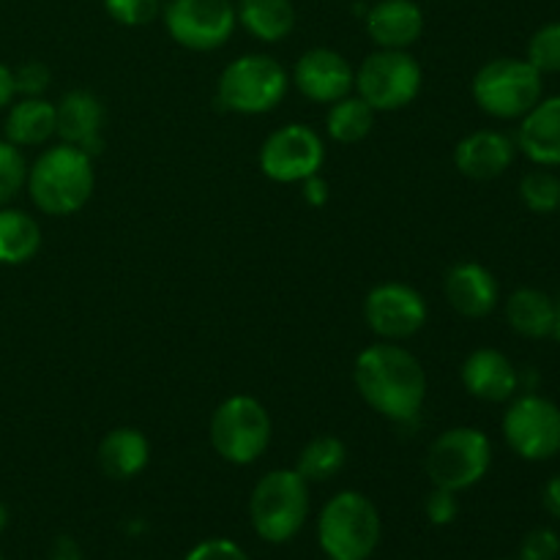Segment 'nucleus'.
<instances>
[{"instance_id":"19","label":"nucleus","mask_w":560,"mask_h":560,"mask_svg":"<svg viewBox=\"0 0 560 560\" xmlns=\"http://www.w3.org/2000/svg\"><path fill=\"white\" fill-rule=\"evenodd\" d=\"M364 25L377 49H408L424 33V11L416 0H377Z\"/></svg>"},{"instance_id":"13","label":"nucleus","mask_w":560,"mask_h":560,"mask_svg":"<svg viewBox=\"0 0 560 560\" xmlns=\"http://www.w3.org/2000/svg\"><path fill=\"white\" fill-rule=\"evenodd\" d=\"M424 295L405 282H383L364 299V320L383 342H402L416 337L427 326Z\"/></svg>"},{"instance_id":"34","label":"nucleus","mask_w":560,"mask_h":560,"mask_svg":"<svg viewBox=\"0 0 560 560\" xmlns=\"http://www.w3.org/2000/svg\"><path fill=\"white\" fill-rule=\"evenodd\" d=\"M459 514V501L457 492L441 490V487H432L430 495L424 498V517L432 525L443 528V525H452Z\"/></svg>"},{"instance_id":"26","label":"nucleus","mask_w":560,"mask_h":560,"mask_svg":"<svg viewBox=\"0 0 560 560\" xmlns=\"http://www.w3.org/2000/svg\"><path fill=\"white\" fill-rule=\"evenodd\" d=\"M348 465V446L337 435H317L306 443L295 457V470L304 476L310 485L331 481L342 474Z\"/></svg>"},{"instance_id":"14","label":"nucleus","mask_w":560,"mask_h":560,"mask_svg":"<svg viewBox=\"0 0 560 560\" xmlns=\"http://www.w3.org/2000/svg\"><path fill=\"white\" fill-rule=\"evenodd\" d=\"M293 82L315 104H334L350 96L355 88V69L342 52L331 47H312L295 60Z\"/></svg>"},{"instance_id":"17","label":"nucleus","mask_w":560,"mask_h":560,"mask_svg":"<svg viewBox=\"0 0 560 560\" xmlns=\"http://www.w3.org/2000/svg\"><path fill=\"white\" fill-rule=\"evenodd\" d=\"M517 156V145L509 135L479 129L463 137L454 148V167L470 180H495L506 173Z\"/></svg>"},{"instance_id":"40","label":"nucleus","mask_w":560,"mask_h":560,"mask_svg":"<svg viewBox=\"0 0 560 560\" xmlns=\"http://www.w3.org/2000/svg\"><path fill=\"white\" fill-rule=\"evenodd\" d=\"M5 528H9V506L0 501V534H3Z\"/></svg>"},{"instance_id":"42","label":"nucleus","mask_w":560,"mask_h":560,"mask_svg":"<svg viewBox=\"0 0 560 560\" xmlns=\"http://www.w3.org/2000/svg\"><path fill=\"white\" fill-rule=\"evenodd\" d=\"M495 560H509V558H495Z\"/></svg>"},{"instance_id":"33","label":"nucleus","mask_w":560,"mask_h":560,"mask_svg":"<svg viewBox=\"0 0 560 560\" xmlns=\"http://www.w3.org/2000/svg\"><path fill=\"white\" fill-rule=\"evenodd\" d=\"M560 536L552 528H534L525 534L517 560H558Z\"/></svg>"},{"instance_id":"8","label":"nucleus","mask_w":560,"mask_h":560,"mask_svg":"<svg viewBox=\"0 0 560 560\" xmlns=\"http://www.w3.org/2000/svg\"><path fill=\"white\" fill-rule=\"evenodd\" d=\"M492 465V443L476 427H454L441 432L427 452L424 468L432 487L465 492L479 485Z\"/></svg>"},{"instance_id":"22","label":"nucleus","mask_w":560,"mask_h":560,"mask_svg":"<svg viewBox=\"0 0 560 560\" xmlns=\"http://www.w3.org/2000/svg\"><path fill=\"white\" fill-rule=\"evenodd\" d=\"M55 104L44 96H20L5 113L3 137L16 148H38L55 137Z\"/></svg>"},{"instance_id":"6","label":"nucleus","mask_w":560,"mask_h":560,"mask_svg":"<svg viewBox=\"0 0 560 560\" xmlns=\"http://www.w3.org/2000/svg\"><path fill=\"white\" fill-rule=\"evenodd\" d=\"M470 93L490 118L520 120L541 102L545 82L528 60L495 58L476 71Z\"/></svg>"},{"instance_id":"11","label":"nucleus","mask_w":560,"mask_h":560,"mask_svg":"<svg viewBox=\"0 0 560 560\" xmlns=\"http://www.w3.org/2000/svg\"><path fill=\"white\" fill-rule=\"evenodd\" d=\"M503 438L520 459L547 463L560 454V408L539 394H525L503 416Z\"/></svg>"},{"instance_id":"21","label":"nucleus","mask_w":560,"mask_h":560,"mask_svg":"<svg viewBox=\"0 0 560 560\" xmlns=\"http://www.w3.org/2000/svg\"><path fill=\"white\" fill-rule=\"evenodd\" d=\"M96 459L107 479L129 481L140 476L151 463V443L135 427H118L98 443Z\"/></svg>"},{"instance_id":"39","label":"nucleus","mask_w":560,"mask_h":560,"mask_svg":"<svg viewBox=\"0 0 560 560\" xmlns=\"http://www.w3.org/2000/svg\"><path fill=\"white\" fill-rule=\"evenodd\" d=\"M14 98H16L14 69H9L5 63H0V109H9Z\"/></svg>"},{"instance_id":"27","label":"nucleus","mask_w":560,"mask_h":560,"mask_svg":"<svg viewBox=\"0 0 560 560\" xmlns=\"http://www.w3.org/2000/svg\"><path fill=\"white\" fill-rule=\"evenodd\" d=\"M375 126V109L361 96H345L331 104L326 115V131L339 145H355L366 140Z\"/></svg>"},{"instance_id":"12","label":"nucleus","mask_w":560,"mask_h":560,"mask_svg":"<svg viewBox=\"0 0 560 560\" xmlns=\"http://www.w3.org/2000/svg\"><path fill=\"white\" fill-rule=\"evenodd\" d=\"M326 164L323 137L306 124H288L271 131L260 148V170L273 184H301Z\"/></svg>"},{"instance_id":"2","label":"nucleus","mask_w":560,"mask_h":560,"mask_svg":"<svg viewBox=\"0 0 560 560\" xmlns=\"http://www.w3.org/2000/svg\"><path fill=\"white\" fill-rule=\"evenodd\" d=\"M25 189L33 206L47 217H71L88 206L96 189L93 156L58 142L38 153L36 162L27 164Z\"/></svg>"},{"instance_id":"15","label":"nucleus","mask_w":560,"mask_h":560,"mask_svg":"<svg viewBox=\"0 0 560 560\" xmlns=\"http://www.w3.org/2000/svg\"><path fill=\"white\" fill-rule=\"evenodd\" d=\"M55 135L60 142L85 151L88 156L96 159L104 148L102 126H104V104L96 93L91 91H69L58 104H55Z\"/></svg>"},{"instance_id":"41","label":"nucleus","mask_w":560,"mask_h":560,"mask_svg":"<svg viewBox=\"0 0 560 560\" xmlns=\"http://www.w3.org/2000/svg\"><path fill=\"white\" fill-rule=\"evenodd\" d=\"M552 337L560 342V295L556 299V323H552Z\"/></svg>"},{"instance_id":"9","label":"nucleus","mask_w":560,"mask_h":560,"mask_svg":"<svg viewBox=\"0 0 560 560\" xmlns=\"http://www.w3.org/2000/svg\"><path fill=\"white\" fill-rule=\"evenodd\" d=\"M424 82L419 60L408 49H377L355 69V96L375 113H397L416 102Z\"/></svg>"},{"instance_id":"43","label":"nucleus","mask_w":560,"mask_h":560,"mask_svg":"<svg viewBox=\"0 0 560 560\" xmlns=\"http://www.w3.org/2000/svg\"><path fill=\"white\" fill-rule=\"evenodd\" d=\"M0 560H3V556H0Z\"/></svg>"},{"instance_id":"31","label":"nucleus","mask_w":560,"mask_h":560,"mask_svg":"<svg viewBox=\"0 0 560 560\" xmlns=\"http://www.w3.org/2000/svg\"><path fill=\"white\" fill-rule=\"evenodd\" d=\"M113 22L124 27L151 25L162 16V0H102Z\"/></svg>"},{"instance_id":"5","label":"nucleus","mask_w":560,"mask_h":560,"mask_svg":"<svg viewBox=\"0 0 560 560\" xmlns=\"http://www.w3.org/2000/svg\"><path fill=\"white\" fill-rule=\"evenodd\" d=\"M290 77L271 55H241L219 74L217 98L238 115H266L288 96Z\"/></svg>"},{"instance_id":"10","label":"nucleus","mask_w":560,"mask_h":560,"mask_svg":"<svg viewBox=\"0 0 560 560\" xmlns=\"http://www.w3.org/2000/svg\"><path fill=\"white\" fill-rule=\"evenodd\" d=\"M170 38L191 52H213L233 38L238 16L233 0H170L162 5Z\"/></svg>"},{"instance_id":"24","label":"nucleus","mask_w":560,"mask_h":560,"mask_svg":"<svg viewBox=\"0 0 560 560\" xmlns=\"http://www.w3.org/2000/svg\"><path fill=\"white\" fill-rule=\"evenodd\" d=\"M506 320L512 331L525 339L552 337L556 323V299L536 288H520L506 301Z\"/></svg>"},{"instance_id":"20","label":"nucleus","mask_w":560,"mask_h":560,"mask_svg":"<svg viewBox=\"0 0 560 560\" xmlns=\"http://www.w3.org/2000/svg\"><path fill=\"white\" fill-rule=\"evenodd\" d=\"M514 145L539 167L560 164V96L541 98L528 115L520 118Z\"/></svg>"},{"instance_id":"23","label":"nucleus","mask_w":560,"mask_h":560,"mask_svg":"<svg viewBox=\"0 0 560 560\" xmlns=\"http://www.w3.org/2000/svg\"><path fill=\"white\" fill-rule=\"evenodd\" d=\"M235 16L238 25L262 44L284 42L299 22L293 0H238Z\"/></svg>"},{"instance_id":"18","label":"nucleus","mask_w":560,"mask_h":560,"mask_svg":"<svg viewBox=\"0 0 560 560\" xmlns=\"http://www.w3.org/2000/svg\"><path fill=\"white\" fill-rule=\"evenodd\" d=\"M463 386L481 402H509L520 388V372L501 350L479 348L465 359Z\"/></svg>"},{"instance_id":"30","label":"nucleus","mask_w":560,"mask_h":560,"mask_svg":"<svg viewBox=\"0 0 560 560\" xmlns=\"http://www.w3.org/2000/svg\"><path fill=\"white\" fill-rule=\"evenodd\" d=\"M27 180V162L22 156V148H16L14 142H9L3 137L0 140V208L9 206L22 189H25Z\"/></svg>"},{"instance_id":"36","label":"nucleus","mask_w":560,"mask_h":560,"mask_svg":"<svg viewBox=\"0 0 560 560\" xmlns=\"http://www.w3.org/2000/svg\"><path fill=\"white\" fill-rule=\"evenodd\" d=\"M49 560H85V556H82V547L74 536L60 534L49 545Z\"/></svg>"},{"instance_id":"16","label":"nucleus","mask_w":560,"mask_h":560,"mask_svg":"<svg viewBox=\"0 0 560 560\" xmlns=\"http://www.w3.org/2000/svg\"><path fill=\"white\" fill-rule=\"evenodd\" d=\"M446 301L457 315L479 320L495 312L498 299H501V288H498L495 273L487 266L474 260L457 262L446 271Z\"/></svg>"},{"instance_id":"35","label":"nucleus","mask_w":560,"mask_h":560,"mask_svg":"<svg viewBox=\"0 0 560 560\" xmlns=\"http://www.w3.org/2000/svg\"><path fill=\"white\" fill-rule=\"evenodd\" d=\"M184 560H249V556L233 539H206L191 547Z\"/></svg>"},{"instance_id":"7","label":"nucleus","mask_w":560,"mask_h":560,"mask_svg":"<svg viewBox=\"0 0 560 560\" xmlns=\"http://www.w3.org/2000/svg\"><path fill=\"white\" fill-rule=\"evenodd\" d=\"M271 432L266 405L249 394L224 399L211 416V446L230 465L257 463L271 443Z\"/></svg>"},{"instance_id":"25","label":"nucleus","mask_w":560,"mask_h":560,"mask_svg":"<svg viewBox=\"0 0 560 560\" xmlns=\"http://www.w3.org/2000/svg\"><path fill=\"white\" fill-rule=\"evenodd\" d=\"M42 249V228L22 208H0V266H25Z\"/></svg>"},{"instance_id":"3","label":"nucleus","mask_w":560,"mask_h":560,"mask_svg":"<svg viewBox=\"0 0 560 560\" xmlns=\"http://www.w3.org/2000/svg\"><path fill=\"white\" fill-rule=\"evenodd\" d=\"M310 481L295 468L262 476L249 498V523L266 545H288L310 520Z\"/></svg>"},{"instance_id":"29","label":"nucleus","mask_w":560,"mask_h":560,"mask_svg":"<svg viewBox=\"0 0 560 560\" xmlns=\"http://www.w3.org/2000/svg\"><path fill=\"white\" fill-rule=\"evenodd\" d=\"M528 60L541 77L560 74V22H547L530 36Z\"/></svg>"},{"instance_id":"4","label":"nucleus","mask_w":560,"mask_h":560,"mask_svg":"<svg viewBox=\"0 0 560 560\" xmlns=\"http://www.w3.org/2000/svg\"><path fill=\"white\" fill-rule=\"evenodd\" d=\"M381 536V512L359 490L337 492L317 517V545L328 560H370Z\"/></svg>"},{"instance_id":"32","label":"nucleus","mask_w":560,"mask_h":560,"mask_svg":"<svg viewBox=\"0 0 560 560\" xmlns=\"http://www.w3.org/2000/svg\"><path fill=\"white\" fill-rule=\"evenodd\" d=\"M49 85H52V71L42 60H27L14 69L16 96H44Z\"/></svg>"},{"instance_id":"37","label":"nucleus","mask_w":560,"mask_h":560,"mask_svg":"<svg viewBox=\"0 0 560 560\" xmlns=\"http://www.w3.org/2000/svg\"><path fill=\"white\" fill-rule=\"evenodd\" d=\"M304 184V200L310 202V206H326L328 200V184L326 178H320V173L312 175V178L301 180Z\"/></svg>"},{"instance_id":"1","label":"nucleus","mask_w":560,"mask_h":560,"mask_svg":"<svg viewBox=\"0 0 560 560\" xmlns=\"http://www.w3.org/2000/svg\"><path fill=\"white\" fill-rule=\"evenodd\" d=\"M361 399L388 421H410L427 402V372L410 350L397 342H377L361 350L353 364Z\"/></svg>"},{"instance_id":"38","label":"nucleus","mask_w":560,"mask_h":560,"mask_svg":"<svg viewBox=\"0 0 560 560\" xmlns=\"http://www.w3.org/2000/svg\"><path fill=\"white\" fill-rule=\"evenodd\" d=\"M541 503H545L550 517L560 520V474L552 476V479L545 485V490H541Z\"/></svg>"},{"instance_id":"28","label":"nucleus","mask_w":560,"mask_h":560,"mask_svg":"<svg viewBox=\"0 0 560 560\" xmlns=\"http://www.w3.org/2000/svg\"><path fill=\"white\" fill-rule=\"evenodd\" d=\"M520 200L539 217L560 211V178L547 167L530 170L520 180Z\"/></svg>"}]
</instances>
